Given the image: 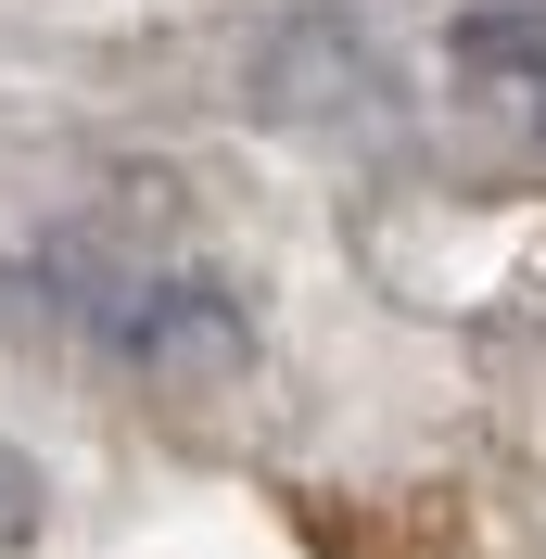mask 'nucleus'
<instances>
[{
    "instance_id": "f257e3e1",
    "label": "nucleus",
    "mask_w": 546,
    "mask_h": 559,
    "mask_svg": "<svg viewBox=\"0 0 546 559\" xmlns=\"http://www.w3.org/2000/svg\"><path fill=\"white\" fill-rule=\"evenodd\" d=\"M103 344H128L153 382H229L241 356H254V331H241V306L216 293V280H140Z\"/></svg>"
},
{
    "instance_id": "f03ea898",
    "label": "nucleus",
    "mask_w": 546,
    "mask_h": 559,
    "mask_svg": "<svg viewBox=\"0 0 546 559\" xmlns=\"http://www.w3.org/2000/svg\"><path fill=\"white\" fill-rule=\"evenodd\" d=\"M444 64H458L471 103H496L521 140H546V0H483V13H458Z\"/></svg>"
},
{
    "instance_id": "7ed1b4c3",
    "label": "nucleus",
    "mask_w": 546,
    "mask_h": 559,
    "mask_svg": "<svg viewBox=\"0 0 546 559\" xmlns=\"http://www.w3.org/2000/svg\"><path fill=\"white\" fill-rule=\"evenodd\" d=\"M254 103H268V115H293V128H318V115L369 103V64H356V38L318 13V26H293L268 64H254Z\"/></svg>"
},
{
    "instance_id": "20e7f679",
    "label": "nucleus",
    "mask_w": 546,
    "mask_h": 559,
    "mask_svg": "<svg viewBox=\"0 0 546 559\" xmlns=\"http://www.w3.org/2000/svg\"><path fill=\"white\" fill-rule=\"evenodd\" d=\"M26 534H38V484H26V457L0 445V559L26 547Z\"/></svg>"
}]
</instances>
